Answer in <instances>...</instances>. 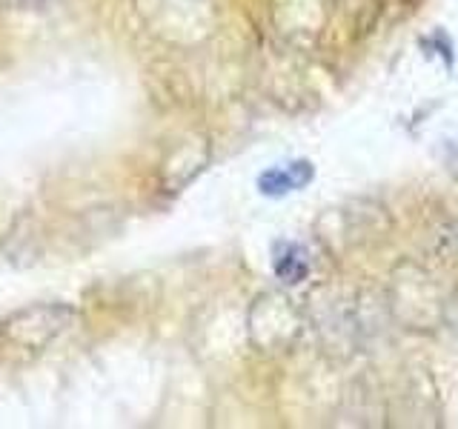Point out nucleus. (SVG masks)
Segmentation results:
<instances>
[{"instance_id": "obj_1", "label": "nucleus", "mask_w": 458, "mask_h": 429, "mask_svg": "<svg viewBox=\"0 0 458 429\" xmlns=\"http://www.w3.org/2000/svg\"><path fill=\"white\" fill-rule=\"evenodd\" d=\"M78 321V312L66 304H35L29 309L14 312L4 324V335L14 347L23 349H43L55 338L69 332Z\"/></svg>"}, {"instance_id": "obj_2", "label": "nucleus", "mask_w": 458, "mask_h": 429, "mask_svg": "<svg viewBox=\"0 0 458 429\" xmlns=\"http://www.w3.org/2000/svg\"><path fill=\"white\" fill-rule=\"evenodd\" d=\"M312 181V164L310 161H293L286 166H272L267 169L261 178H258V189L267 198H281L290 195L295 189H304Z\"/></svg>"}, {"instance_id": "obj_3", "label": "nucleus", "mask_w": 458, "mask_h": 429, "mask_svg": "<svg viewBox=\"0 0 458 429\" xmlns=\"http://www.w3.org/2000/svg\"><path fill=\"white\" fill-rule=\"evenodd\" d=\"M310 272L307 252L298 247V243H284L276 252V275L284 283H301Z\"/></svg>"}]
</instances>
